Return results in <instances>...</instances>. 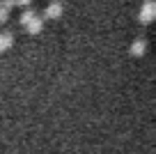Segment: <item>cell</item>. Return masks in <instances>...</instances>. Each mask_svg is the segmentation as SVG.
I'll return each instance as SVG.
<instances>
[{"instance_id": "cell-6", "label": "cell", "mask_w": 156, "mask_h": 154, "mask_svg": "<svg viewBox=\"0 0 156 154\" xmlns=\"http://www.w3.org/2000/svg\"><path fill=\"white\" fill-rule=\"evenodd\" d=\"M34 16H37V12H34V9H30V7H25V9H23V14L19 16V23H21V25L25 28V25H28L30 21L34 19Z\"/></svg>"}, {"instance_id": "cell-2", "label": "cell", "mask_w": 156, "mask_h": 154, "mask_svg": "<svg viewBox=\"0 0 156 154\" xmlns=\"http://www.w3.org/2000/svg\"><path fill=\"white\" fill-rule=\"evenodd\" d=\"M62 12H64L62 2H51V5L44 9V16H41V19H60Z\"/></svg>"}, {"instance_id": "cell-1", "label": "cell", "mask_w": 156, "mask_h": 154, "mask_svg": "<svg viewBox=\"0 0 156 154\" xmlns=\"http://www.w3.org/2000/svg\"><path fill=\"white\" fill-rule=\"evenodd\" d=\"M154 19H156V2L154 0H145L140 14H138V21H140V23H151Z\"/></svg>"}, {"instance_id": "cell-8", "label": "cell", "mask_w": 156, "mask_h": 154, "mask_svg": "<svg viewBox=\"0 0 156 154\" xmlns=\"http://www.w3.org/2000/svg\"><path fill=\"white\" fill-rule=\"evenodd\" d=\"M30 2H32V0H14V7L19 5V7H28Z\"/></svg>"}, {"instance_id": "cell-3", "label": "cell", "mask_w": 156, "mask_h": 154, "mask_svg": "<svg viewBox=\"0 0 156 154\" xmlns=\"http://www.w3.org/2000/svg\"><path fill=\"white\" fill-rule=\"evenodd\" d=\"M41 28H44V19H41V16H34V19L25 25L28 35H39V32H41Z\"/></svg>"}, {"instance_id": "cell-7", "label": "cell", "mask_w": 156, "mask_h": 154, "mask_svg": "<svg viewBox=\"0 0 156 154\" xmlns=\"http://www.w3.org/2000/svg\"><path fill=\"white\" fill-rule=\"evenodd\" d=\"M7 21H9V9L0 7V23H7Z\"/></svg>"}, {"instance_id": "cell-5", "label": "cell", "mask_w": 156, "mask_h": 154, "mask_svg": "<svg viewBox=\"0 0 156 154\" xmlns=\"http://www.w3.org/2000/svg\"><path fill=\"white\" fill-rule=\"evenodd\" d=\"M12 44H14V35H12V32H0V53L7 51Z\"/></svg>"}, {"instance_id": "cell-4", "label": "cell", "mask_w": 156, "mask_h": 154, "mask_svg": "<svg viewBox=\"0 0 156 154\" xmlns=\"http://www.w3.org/2000/svg\"><path fill=\"white\" fill-rule=\"evenodd\" d=\"M145 48H147V42H145V39H136V42L131 44V55L140 58V55H145Z\"/></svg>"}]
</instances>
